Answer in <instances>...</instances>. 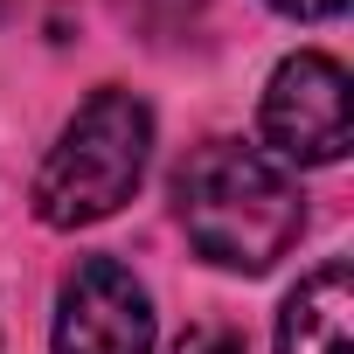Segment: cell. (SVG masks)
I'll use <instances>...</instances> for the list:
<instances>
[{
  "label": "cell",
  "instance_id": "4",
  "mask_svg": "<svg viewBox=\"0 0 354 354\" xmlns=\"http://www.w3.org/2000/svg\"><path fill=\"white\" fill-rule=\"evenodd\" d=\"M56 354H153V299L118 257H77L63 278Z\"/></svg>",
  "mask_w": 354,
  "mask_h": 354
},
{
  "label": "cell",
  "instance_id": "6",
  "mask_svg": "<svg viewBox=\"0 0 354 354\" xmlns=\"http://www.w3.org/2000/svg\"><path fill=\"white\" fill-rule=\"evenodd\" d=\"M174 354H243V333L223 326V319H202V326L181 333V347H174Z\"/></svg>",
  "mask_w": 354,
  "mask_h": 354
},
{
  "label": "cell",
  "instance_id": "1",
  "mask_svg": "<svg viewBox=\"0 0 354 354\" xmlns=\"http://www.w3.org/2000/svg\"><path fill=\"white\" fill-rule=\"evenodd\" d=\"M174 216L209 264L243 271V278L271 271L306 230V209H299V188L285 181V167L236 139H202L174 167Z\"/></svg>",
  "mask_w": 354,
  "mask_h": 354
},
{
  "label": "cell",
  "instance_id": "3",
  "mask_svg": "<svg viewBox=\"0 0 354 354\" xmlns=\"http://www.w3.org/2000/svg\"><path fill=\"white\" fill-rule=\"evenodd\" d=\"M264 139L299 167H333L347 153V70L319 49L285 56L264 91Z\"/></svg>",
  "mask_w": 354,
  "mask_h": 354
},
{
  "label": "cell",
  "instance_id": "7",
  "mask_svg": "<svg viewBox=\"0 0 354 354\" xmlns=\"http://www.w3.org/2000/svg\"><path fill=\"white\" fill-rule=\"evenodd\" d=\"M271 8H278V15H292V21H333L347 0H271Z\"/></svg>",
  "mask_w": 354,
  "mask_h": 354
},
{
  "label": "cell",
  "instance_id": "5",
  "mask_svg": "<svg viewBox=\"0 0 354 354\" xmlns=\"http://www.w3.org/2000/svg\"><path fill=\"white\" fill-rule=\"evenodd\" d=\"M278 354H354V278L347 264H319L278 313Z\"/></svg>",
  "mask_w": 354,
  "mask_h": 354
},
{
  "label": "cell",
  "instance_id": "2",
  "mask_svg": "<svg viewBox=\"0 0 354 354\" xmlns=\"http://www.w3.org/2000/svg\"><path fill=\"white\" fill-rule=\"evenodd\" d=\"M146 160H153V111L132 91L104 84V91H91L77 104V118L49 146L28 202H35V216L49 230H91V223L118 216L139 195Z\"/></svg>",
  "mask_w": 354,
  "mask_h": 354
}]
</instances>
